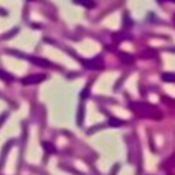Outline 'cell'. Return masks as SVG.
Returning <instances> with one entry per match:
<instances>
[{"label":"cell","instance_id":"cell-1","mask_svg":"<svg viewBox=\"0 0 175 175\" xmlns=\"http://www.w3.org/2000/svg\"><path fill=\"white\" fill-rule=\"evenodd\" d=\"M130 109L137 115L138 118L153 119V121H160L163 118V114L159 111V108L153 104L149 103H141V101H134L130 103Z\"/></svg>","mask_w":175,"mask_h":175},{"label":"cell","instance_id":"cell-2","mask_svg":"<svg viewBox=\"0 0 175 175\" xmlns=\"http://www.w3.org/2000/svg\"><path fill=\"white\" fill-rule=\"evenodd\" d=\"M45 78V75L43 74H36V75H29V77L23 78L22 79V83H25V85H29V83H38L41 82V81Z\"/></svg>","mask_w":175,"mask_h":175},{"label":"cell","instance_id":"cell-3","mask_svg":"<svg viewBox=\"0 0 175 175\" xmlns=\"http://www.w3.org/2000/svg\"><path fill=\"white\" fill-rule=\"evenodd\" d=\"M161 79L166 82H175V74L174 73H164L161 75Z\"/></svg>","mask_w":175,"mask_h":175},{"label":"cell","instance_id":"cell-4","mask_svg":"<svg viewBox=\"0 0 175 175\" xmlns=\"http://www.w3.org/2000/svg\"><path fill=\"white\" fill-rule=\"evenodd\" d=\"M43 148L48 153H56V148H55L51 142H47V141H45V142H43Z\"/></svg>","mask_w":175,"mask_h":175},{"label":"cell","instance_id":"cell-5","mask_svg":"<svg viewBox=\"0 0 175 175\" xmlns=\"http://www.w3.org/2000/svg\"><path fill=\"white\" fill-rule=\"evenodd\" d=\"M32 60L34 62V63H37L38 66H41V67H51V66H52V64L49 63V62L43 60V59H36V57H34V59H32Z\"/></svg>","mask_w":175,"mask_h":175},{"label":"cell","instance_id":"cell-6","mask_svg":"<svg viewBox=\"0 0 175 175\" xmlns=\"http://www.w3.org/2000/svg\"><path fill=\"white\" fill-rule=\"evenodd\" d=\"M108 123L111 125V126H115V127H118V126H122V125L125 123V122H122L121 119H116V118H111L108 121Z\"/></svg>","mask_w":175,"mask_h":175},{"label":"cell","instance_id":"cell-7","mask_svg":"<svg viewBox=\"0 0 175 175\" xmlns=\"http://www.w3.org/2000/svg\"><path fill=\"white\" fill-rule=\"evenodd\" d=\"M0 78H3V79H6V81H11L12 79L11 75H7V74H4V73H2V71H0Z\"/></svg>","mask_w":175,"mask_h":175},{"label":"cell","instance_id":"cell-8","mask_svg":"<svg viewBox=\"0 0 175 175\" xmlns=\"http://www.w3.org/2000/svg\"><path fill=\"white\" fill-rule=\"evenodd\" d=\"M168 175H174V174H168Z\"/></svg>","mask_w":175,"mask_h":175},{"label":"cell","instance_id":"cell-9","mask_svg":"<svg viewBox=\"0 0 175 175\" xmlns=\"http://www.w3.org/2000/svg\"><path fill=\"white\" fill-rule=\"evenodd\" d=\"M172 2H175V0H172Z\"/></svg>","mask_w":175,"mask_h":175}]
</instances>
